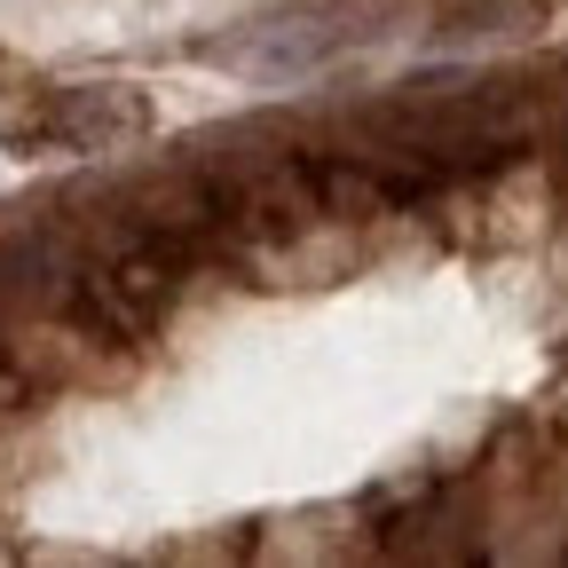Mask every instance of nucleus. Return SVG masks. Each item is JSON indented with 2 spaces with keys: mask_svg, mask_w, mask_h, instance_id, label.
<instances>
[{
  "mask_svg": "<svg viewBox=\"0 0 568 568\" xmlns=\"http://www.w3.org/2000/svg\"><path fill=\"white\" fill-rule=\"evenodd\" d=\"M339 24L332 17H284V24H268V40H230L222 48V63L230 71H253V80H293V71H316V63H332L339 55Z\"/></svg>",
  "mask_w": 568,
  "mask_h": 568,
  "instance_id": "1",
  "label": "nucleus"
}]
</instances>
